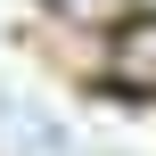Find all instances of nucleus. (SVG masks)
I'll use <instances>...</instances> for the list:
<instances>
[{"label":"nucleus","mask_w":156,"mask_h":156,"mask_svg":"<svg viewBox=\"0 0 156 156\" xmlns=\"http://www.w3.org/2000/svg\"><path fill=\"white\" fill-rule=\"evenodd\" d=\"M115 82H132V90H156V16L115 33Z\"/></svg>","instance_id":"1"}]
</instances>
